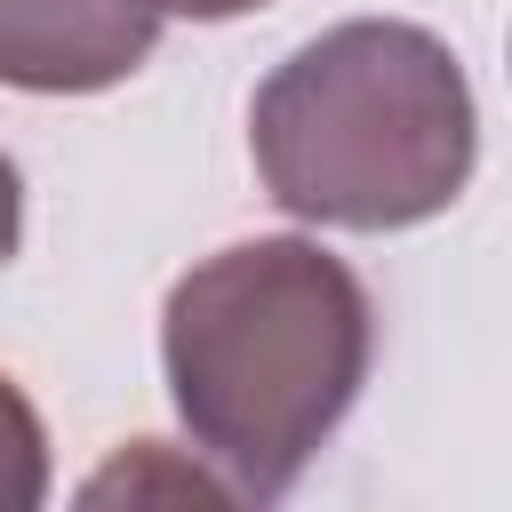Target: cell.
I'll list each match as a JSON object with an SVG mask.
<instances>
[{
  "label": "cell",
  "instance_id": "obj_1",
  "mask_svg": "<svg viewBox=\"0 0 512 512\" xmlns=\"http://www.w3.org/2000/svg\"><path fill=\"white\" fill-rule=\"evenodd\" d=\"M376 360V304L344 256L304 232H256L200 256L160 304V376L184 440L232 488L272 504L352 416Z\"/></svg>",
  "mask_w": 512,
  "mask_h": 512
},
{
  "label": "cell",
  "instance_id": "obj_2",
  "mask_svg": "<svg viewBox=\"0 0 512 512\" xmlns=\"http://www.w3.org/2000/svg\"><path fill=\"white\" fill-rule=\"evenodd\" d=\"M248 152L296 224L408 232L472 184L480 104L440 32L352 16L272 64L248 104Z\"/></svg>",
  "mask_w": 512,
  "mask_h": 512
},
{
  "label": "cell",
  "instance_id": "obj_3",
  "mask_svg": "<svg viewBox=\"0 0 512 512\" xmlns=\"http://www.w3.org/2000/svg\"><path fill=\"white\" fill-rule=\"evenodd\" d=\"M160 48V0H0V88L96 96L144 72Z\"/></svg>",
  "mask_w": 512,
  "mask_h": 512
},
{
  "label": "cell",
  "instance_id": "obj_4",
  "mask_svg": "<svg viewBox=\"0 0 512 512\" xmlns=\"http://www.w3.org/2000/svg\"><path fill=\"white\" fill-rule=\"evenodd\" d=\"M48 504V424L24 400L16 376H0V512H40Z\"/></svg>",
  "mask_w": 512,
  "mask_h": 512
},
{
  "label": "cell",
  "instance_id": "obj_5",
  "mask_svg": "<svg viewBox=\"0 0 512 512\" xmlns=\"http://www.w3.org/2000/svg\"><path fill=\"white\" fill-rule=\"evenodd\" d=\"M16 248H24V176H16V160L0 152V272H8Z\"/></svg>",
  "mask_w": 512,
  "mask_h": 512
},
{
  "label": "cell",
  "instance_id": "obj_6",
  "mask_svg": "<svg viewBox=\"0 0 512 512\" xmlns=\"http://www.w3.org/2000/svg\"><path fill=\"white\" fill-rule=\"evenodd\" d=\"M256 8H272V0H160V16H192V24H232Z\"/></svg>",
  "mask_w": 512,
  "mask_h": 512
}]
</instances>
